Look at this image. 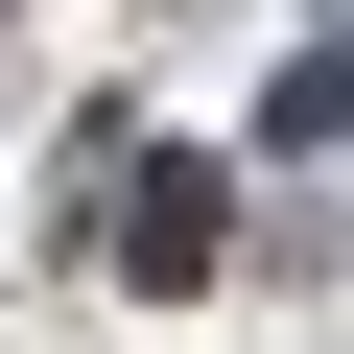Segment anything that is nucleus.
I'll list each match as a JSON object with an SVG mask.
<instances>
[{
  "label": "nucleus",
  "instance_id": "nucleus-1",
  "mask_svg": "<svg viewBox=\"0 0 354 354\" xmlns=\"http://www.w3.org/2000/svg\"><path fill=\"white\" fill-rule=\"evenodd\" d=\"M118 260H142V283H213V165H165V189L118 213Z\"/></svg>",
  "mask_w": 354,
  "mask_h": 354
}]
</instances>
